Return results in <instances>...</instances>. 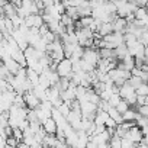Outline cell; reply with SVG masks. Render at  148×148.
Masks as SVG:
<instances>
[{"instance_id":"obj_1","label":"cell","mask_w":148,"mask_h":148,"mask_svg":"<svg viewBox=\"0 0 148 148\" xmlns=\"http://www.w3.org/2000/svg\"><path fill=\"white\" fill-rule=\"evenodd\" d=\"M55 71L58 73V76L60 77H67L68 80L71 79V74H73V70H71V61L70 58H62L61 61L57 62V68Z\"/></svg>"},{"instance_id":"obj_2","label":"cell","mask_w":148,"mask_h":148,"mask_svg":"<svg viewBox=\"0 0 148 148\" xmlns=\"http://www.w3.org/2000/svg\"><path fill=\"white\" fill-rule=\"evenodd\" d=\"M83 60H86L89 64H92L93 67H96V64H97V61H99V52H97V49L96 48H84V52H83V57H82Z\"/></svg>"},{"instance_id":"obj_3","label":"cell","mask_w":148,"mask_h":148,"mask_svg":"<svg viewBox=\"0 0 148 148\" xmlns=\"http://www.w3.org/2000/svg\"><path fill=\"white\" fill-rule=\"evenodd\" d=\"M23 99H25V106L28 109H35L36 106H39L41 100L32 93V92H25L23 93Z\"/></svg>"},{"instance_id":"obj_4","label":"cell","mask_w":148,"mask_h":148,"mask_svg":"<svg viewBox=\"0 0 148 148\" xmlns=\"http://www.w3.org/2000/svg\"><path fill=\"white\" fill-rule=\"evenodd\" d=\"M41 125H42V128H44V131H45L47 134H52V135H54L55 131H57V123H55V121H54L51 116L47 118Z\"/></svg>"},{"instance_id":"obj_5","label":"cell","mask_w":148,"mask_h":148,"mask_svg":"<svg viewBox=\"0 0 148 148\" xmlns=\"http://www.w3.org/2000/svg\"><path fill=\"white\" fill-rule=\"evenodd\" d=\"M119 96L122 97V99H125V97H128L129 95H132V93H135V89L128 83V82H125L122 86H119Z\"/></svg>"},{"instance_id":"obj_6","label":"cell","mask_w":148,"mask_h":148,"mask_svg":"<svg viewBox=\"0 0 148 148\" xmlns=\"http://www.w3.org/2000/svg\"><path fill=\"white\" fill-rule=\"evenodd\" d=\"M80 109H82V115H87V113H95L97 110V105L86 100L83 103H80Z\"/></svg>"},{"instance_id":"obj_7","label":"cell","mask_w":148,"mask_h":148,"mask_svg":"<svg viewBox=\"0 0 148 148\" xmlns=\"http://www.w3.org/2000/svg\"><path fill=\"white\" fill-rule=\"evenodd\" d=\"M112 26H113V32H122V34H123L125 26H126V21H125V18L116 16V19L112 22Z\"/></svg>"},{"instance_id":"obj_8","label":"cell","mask_w":148,"mask_h":148,"mask_svg":"<svg viewBox=\"0 0 148 148\" xmlns=\"http://www.w3.org/2000/svg\"><path fill=\"white\" fill-rule=\"evenodd\" d=\"M134 16H135V19H139V21H142L145 25L148 23V16H147V9L144 8V6H138L136 9H135V12H134Z\"/></svg>"},{"instance_id":"obj_9","label":"cell","mask_w":148,"mask_h":148,"mask_svg":"<svg viewBox=\"0 0 148 148\" xmlns=\"http://www.w3.org/2000/svg\"><path fill=\"white\" fill-rule=\"evenodd\" d=\"M34 110H35V113H36V119H38L41 123H42V122H44L47 118H49V116H51V112H49V110L42 109L41 106H36Z\"/></svg>"},{"instance_id":"obj_10","label":"cell","mask_w":148,"mask_h":148,"mask_svg":"<svg viewBox=\"0 0 148 148\" xmlns=\"http://www.w3.org/2000/svg\"><path fill=\"white\" fill-rule=\"evenodd\" d=\"M121 115H122V119H123V121H128V122H131V121H134V122H135V119L139 116L136 110L131 109V106H129V108H128L123 113H121Z\"/></svg>"},{"instance_id":"obj_11","label":"cell","mask_w":148,"mask_h":148,"mask_svg":"<svg viewBox=\"0 0 148 148\" xmlns=\"http://www.w3.org/2000/svg\"><path fill=\"white\" fill-rule=\"evenodd\" d=\"M2 8H3V15H5L6 18H12L13 15H16V6H15L13 3L8 2V3H5Z\"/></svg>"},{"instance_id":"obj_12","label":"cell","mask_w":148,"mask_h":148,"mask_svg":"<svg viewBox=\"0 0 148 148\" xmlns=\"http://www.w3.org/2000/svg\"><path fill=\"white\" fill-rule=\"evenodd\" d=\"M121 62H122L123 68H125V70H129V71H131V68L135 67V58H134L132 55H129V54H126V55L121 60Z\"/></svg>"},{"instance_id":"obj_13","label":"cell","mask_w":148,"mask_h":148,"mask_svg":"<svg viewBox=\"0 0 148 148\" xmlns=\"http://www.w3.org/2000/svg\"><path fill=\"white\" fill-rule=\"evenodd\" d=\"M97 32L100 34V36H105V35H108V34L113 32L112 22H102V25L99 26V31H97Z\"/></svg>"},{"instance_id":"obj_14","label":"cell","mask_w":148,"mask_h":148,"mask_svg":"<svg viewBox=\"0 0 148 148\" xmlns=\"http://www.w3.org/2000/svg\"><path fill=\"white\" fill-rule=\"evenodd\" d=\"M108 115H109V116H110L115 122H116V125H118V123H121V122L123 121V119H122V115H121V113H119L115 108H112V106L108 109Z\"/></svg>"},{"instance_id":"obj_15","label":"cell","mask_w":148,"mask_h":148,"mask_svg":"<svg viewBox=\"0 0 148 148\" xmlns=\"http://www.w3.org/2000/svg\"><path fill=\"white\" fill-rule=\"evenodd\" d=\"M97 52H99V57L100 58H116L115 57V54H113V49H109V48H99L97 49Z\"/></svg>"},{"instance_id":"obj_16","label":"cell","mask_w":148,"mask_h":148,"mask_svg":"<svg viewBox=\"0 0 148 148\" xmlns=\"http://www.w3.org/2000/svg\"><path fill=\"white\" fill-rule=\"evenodd\" d=\"M38 84H39L41 87H44L45 90H47L48 87H51V83H49V80H48V77H47V74H44V73L39 74V77H38Z\"/></svg>"},{"instance_id":"obj_17","label":"cell","mask_w":148,"mask_h":148,"mask_svg":"<svg viewBox=\"0 0 148 148\" xmlns=\"http://www.w3.org/2000/svg\"><path fill=\"white\" fill-rule=\"evenodd\" d=\"M112 42L115 44V47L121 45V44H125L123 41V34L122 32H112Z\"/></svg>"},{"instance_id":"obj_18","label":"cell","mask_w":148,"mask_h":148,"mask_svg":"<svg viewBox=\"0 0 148 148\" xmlns=\"http://www.w3.org/2000/svg\"><path fill=\"white\" fill-rule=\"evenodd\" d=\"M65 13H67L70 18H73L74 21H77V19H79V15H77V6H67V8H65Z\"/></svg>"},{"instance_id":"obj_19","label":"cell","mask_w":148,"mask_h":148,"mask_svg":"<svg viewBox=\"0 0 148 148\" xmlns=\"http://www.w3.org/2000/svg\"><path fill=\"white\" fill-rule=\"evenodd\" d=\"M108 142H109V147H112V148H121V138L115 134L109 138Z\"/></svg>"},{"instance_id":"obj_20","label":"cell","mask_w":148,"mask_h":148,"mask_svg":"<svg viewBox=\"0 0 148 148\" xmlns=\"http://www.w3.org/2000/svg\"><path fill=\"white\" fill-rule=\"evenodd\" d=\"M128 108H129V105H128V102H126L125 99H121V100L118 102V105L115 106V109H116L119 113H123V112H125Z\"/></svg>"},{"instance_id":"obj_21","label":"cell","mask_w":148,"mask_h":148,"mask_svg":"<svg viewBox=\"0 0 148 148\" xmlns=\"http://www.w3.org/2000/svg\"><path fill=\"white\" fill-rule=\"evenodd\" d=\"M135 93H136V95L148 96V86H147V83H141L138 87H135Z\"/></svg>"},{"instance_id":"obj_22","label":"cell","mask_w":148,"mask_h":148,"mask_svg":"<svg viewBox=\"0 0 148 148\" xmlns=\"http://www.w3.org/2000/svg\"><path fill=\"white\" fill-rule=\"evenodd\" d=\"M121 99H122V97L119 96V93H112V95H110V97L108 99V102H109V105H110L112 108H115Z\"/></svg>"},{"instance_id":"obj_23","label":"cell","mask_w":148,"mask_h":148,"mask_svg":"<svg viewBox=\"0 0 148 148\" xmlns=\"http://www.w3.org/2000/svg\"><path fill=\"white\" fill-rule=\"evenodd\" d=\"M134 147H135V142H132L129 138H125V136L121 138V148H134Z\"/></svg>"},{"instance_id":"obj_24","label":"cell","mask_w":148,"mask_h":148,"mask_svg":"<svg viewBox=\"0 0 148 148\" xmlns=\"http://www.w3.org/2000/svg\"><path fill=\"white\" fill-rule=\"evenodd\" d=\"M95 67L92 65V64H89L86 60H83V58H80V70H83V71H92Z\"/></svg>"},{"instance_id":"obj_25","label":"cell","mask_w":148,"mask_h":148,"mask_svg":"<svg viewBox=\"0 0 148 148\" xmlns=\"http://www.w3.org/2000/svg\"><path fill=\"white\" fill-rule=\"evenodd\" d=\"M57 109L60 110V113H61L62 116H67V115H68V112L71 110V109H70V106H68V105H67L65 102H62V103H61V105H60V106H58Z\"/></svg>"},{"instance_id":"obj_26","label":"cell","mask_w":148,"mask_h":148,"mask_svg":"<svg viewBox=\"0 0 148 148\" xmlns=\"http://www.w3.org/2000/svg\"><path fill=\"white\" fill-rule=\"evenodd\" d=\"M136 112L141 116H148V105H136Z\"/></svg>"},{"instance_id":"obj_27","label":"cell","mask_w":148,"mask_h":148,"mask_svg":"<svg viewBox=\"0 0 148 148\" xmlns=\"http://www.w3.org/2000/svg\"><path fill=\"white\" fill-rule=\"evenodd\" d=\"M135 125H136V126H139V128H141V126L148 125V116H141V115H139V116L135 119Z\"/></svg>"},{"instance_id":"obj_28","label":"cell","mask_w":148,"mask_h":148,"mask_svg":"<svg viewBox=\"0 0 148 148\" xmlns=\"http://www.w3.org/2000/svg\"><path fill=\"white\" fill-rule=\"evenodd\" d=\"M9 70H8V67L3 64V62H0V79H3V80H6V77L9 76Z\"/></svg>"},{"instance_id":"obj_29","label":"cell","mask_w":148,"mask_h":148,"mask_svg":"<svg viewBox=\"0 0 148 148\" xmlns=\"http://www.w3.org/2000/svg\"><path fill=\"white\" fill-rule=\"evenodd\" d=\"M10 21H12V23H13V28H19V26L23 23V18H21V16H18V15H13V16L10 18Z\"/></svg>"},{"instance_id":"obj_30","label":"cell","mask_w":148,"mask_h":148,"mask_svg":"<svg viewBox=\"0 0 148 148\" xmlns=\"http://www.w3.org/2000/svg\"><path fill=\"white\" fill-rule=\"evenodd\" d=\"M18 142L19 141L15 136H12V135L6 138V147H18Z\"/></svg>"},{"instance_id":"obj_31","label":"cell","mask_w":148,"mask_h":148,"mask_svg":"<svg viewBox=\"0 0 148 148\" xmlns=\"http://www.w3.org/2000/svg\"><path fill=\"white\" fill-rule=\"evenodd\" d=\"M136 105H148V96L136 95Z\"/></svg>"},{"instance_id":"obj_32","label":"cell","mask_w":148,"mask_h":148,"mask_svg":"<svg viewBox=\"0 0 148 148\" xmlns=\"http://www.w3.org/2000/svg\"><path fill=\"white\" fill-rule=\"evenodd\" d=\"M125 100L128 102V105H129V106H132V105H136V93H132V95H129L128 97H125Z\"/></svg>"},{"instance_id":"obj_33","label":"cell","mask_w":148,"mask_h":148,"mask_svg":"<svg viewBox=\"0 0 148 148\" xmlns=\"http://www.w3.org/2000/svg\"><path fill=\"white\" fill-rule=\"evenodd\" d=\"M48 31H49V28H48V25H47L45 22H44L41 26H38V32H39V35H41V36H42V35H45Z\"/></svg>"},{"instance_id":"obj_34","label":"cell","mask_w":148,"mask_h":148,"mask_svg":"<svg viewBox=\"0 0 148 148\" xmlns=\"http://www.w3.org/2000/svg\"><path fill=\"white\" fill-rule=\"evenodd\" d=\"M105 126H106V128H115V126H116V122H115V121L109 116V118L105 121Z\"/></svg>"},{"instance_id":"obj_35","label":"cell","mask_w":148,"mask_h":148,"mask_svg":"<svg viewBox=\"0 0 148 148\" xmlns=\"http://www.w3.org/2000/svg\"><path fill=\"white\" fill-rule=\"evenodd\" d=\"M139 79H141V80H142L144 83H147V80H148V71H142V70H141Z\"/></svg>"},{"instance_id":"obj_36","label":"cell","mask_w":148,"mask_h":148,"mask_svg":"<svg viewBox=\"0 0 148 148\" xmlns=\"http://www.w3.org/2000/svg\"><path fill=\"white\" fill-rule=\"evenodd\" d=\"M2 147H6V138H3L2 135H0V148Z\"/></svg>"},{"instance_id":"obj_37","label":"cell","mask_w":148,"mask_h":148,"mask_svg":"<svg viewBox=\"0 0 148 148\" xmlns=\"http://www.w3.org/2000/svg\"><path fill=\"white\" fill-rule=\"evenodd\" d=\"M42 3H44V6H49L54 3V0H42Z\"/></svg>"},{"instance_id":"obj_38","label":"cell","mask_w":148,"mask_h":148,"mask_svg":"<svg viewBox=\"0 0 148 148\" xmlns=\"http://www.w3.org/2000/svg\"><path fill=\"white\" fill-rule=\"evenodd\" d=\"M8 2H9V0H0V8H2L5 3H8Z\"/></svg>"},{"instance_id":"obj_39","label":"cell","mask_w":148,"mask_h":148,"mask_svg":"<svg viewBox=\"0 0 148 148\" xmlns=\"http://www.w3.org/2000/svg\"><path fill=\"white\" fill-rule=\"evenodd\" d=\"M0 16H5L3 15V8H0Z\"/></svg>"},{"instance_id":"obj_40","label":"cell","mask_w":148,"mask_h":148,"mask_svg":"<svg viewBox=\"0 0 148 148\" xmlns=\"http://www.w3.org/2000/svg\"><path fill=\"white\" fill-rule=\"evenodd\" d=\"M0 131H2V126H0Z\"/></svg>"}]
</instances>
